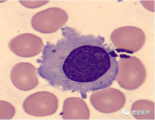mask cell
Here are the masks:
<instances>
[{
    "label": "cell",
    "mask_w": 155,
    "mask_h": 120,
    "mask_svg": "<svg viewBox=\"0 0 155 120\" xmlns=\"http://www.w3.org/2000/svg\"><path fill=\"white\" fill-rule=\"evenodd\" d=\"M61 31V38L47 41L37 60L39 75L54 88L85 99L88 93L111 86L118 73V55L104 38L67 26Z\"/></svg>",
    "instance_id": "1"
},
{
    "label": "cell",
    "mask_w": 155,
    "mask_h": 120,
    "mask_svg": "<svg viewBox=\"0 0 155 120\" xmlns=\"http://www.w3.org/2000/svg\"><path fill=\"white\" fill-rule=\"evenodd\" d=\"M67 13L57 7L48 8L34 15L31 18V26L42 34L54 33L67 22Z\"/></svg>",
    "instance_id": "2"
},
{
    "label": "cell",
    "mask_w": 155,
    "mask_h": 120,
    "mask_svg": "<svg viewBox=\"0 0 155 120\" xmlns=\"http://www.w3.org/2000/svg\"><path fill=\"white\" fill-rule=\"evenodd\" d=\"M58 106V100L54 94L46 92H37L29 96L23 104L24 111L29 115L45 117L54 114Z\"/></svg>",
    "instance_id": "3"
},
{
    "label": "cell",
    "mask_w": 155,
    "mask_h": 120,
    "mask_svg": "<svg viewBox=\"0 0 155 120\" xmlns=\"http://www.w3.org/2000/svg\"><path fill=\"white\" fill-rule=\"evenodd\" d=\"M119 60L118 61L119 72L117 79L120 87L128 90L129 82L130 83V90H134L132 82L135 89L140 87L145 80L146 70L143 63H141L135 67L141 61L137 58L133 67L130 63L131 56H129L130 64H128L126 59V54H120Z\"/></svg>",
    "instance_id": "4"
},
{
    "label": "cell",
    "mask_w": 155,
    "mask_h": 120,
    "mask_svg": "<svg viewBox=\"0 0 155 120\" xmlns=\"http://www.w3.org/2000/svg\"><path fill=\"white\" fill-rule=\"evenodd\" d=\"M41 38L30 33L20 34L10 41V50L16 55L24 58H30L39 54L44 47Z\"/></svg>",
    "instance_id": "5"
},
{
    "label": "cell",
    "mask_w": 155,
    "mask_h": 120,
    "mask_svg": "<svg viewBox=\"0 0 155 120\" xmlns=\"http://www.w3.org/2000/svg\"><path fill=\"white\" fill-rule=\"evenodd\" d=\"M36 67L28 62H21L13 67L11 72L12 83L21 91H28L38 86L39 80Z\"/></svg>",
    "instance_id": "6"
},
{
    "label": "cell",
    "mask_w": 155,
    "mask_h": 120,
    "mask_svg": "<svg viewBox=\"0 0 155 120\" xmlns=\"http://www.w3.org/2000/svg\"><path fill=\"white\" fill-rule=\"evenodd\" d=\"M113 90V88H104L100 91H94L91 95L90 100L92 105L96 110L103 113H110V106L113 102H119L126 103V99L114 100V98L122 95V92L115 89L112 96H111Z\"/></svg>",
    "instance_id": "7"
},
{
    "label": "cell",
    "mask_w": 155,
    "mask_h": 120,
    "mask_svg": "<svg viewBox=\"0 0 155 120\" xmlns=\"http://www.w3.org/2000/svg\"><path fill=\"white\" fill-rule=\"evenodd\" d=\"M63 119H89L90 110L82 99L70 97L64 101L61 113Z\"/></svg>",
    "instance_id": "8"
},
{
    "label": "cell",
    "mask_w": 155,
    "mask_h": 120,
    "mask_svg": "<svg viewBox=\"0 0 155 120\" xmlns=\"http://www.w3.org/2000/svg\"><path fill=\"white\" fill-rule=\"evenodd\" d=\"M19 2L26 8H36L40 7L41 5L46 4L49 1H19Z\"/></svg>",
    "instance_id": "9"
}]
</instances>
